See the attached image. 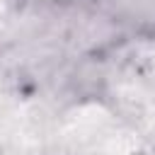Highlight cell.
<instances>
[{"mask_svg":"<svg viewBox=\"0 0 155 155\" xmlns=\"http://www.w3.org/2000/svg\"><path fill=\"white\" fill-rule=\"evenodd\" d=\"M116 99L121 109L136 121L140 131L155 138V92L138 75H121L114 82Z\"/></svg>","mask_w":155,"mask_h":155,"instance_id":"3957f363","label":"cell"},{"mask_svg":"<svg viewBox=\"0 0 155 155\" xmlns=\"http://www.w3.org/2000/svg\"><path fill=\"white\" fill-rule=\"evenodd\" d=\"M51 121L41 104L0 92V148L36 155L51 143Z\"/></svg>","mask_w":155,"mask_h":155,"instance_id":"7a4b0ae2","label":"cell"},{"mask_svg":"<svg viewBox=\"0 0 155 155\" xmlns=\"http://www.w3.org/2000/svg\"><path fill=\"white\" fill-rule=\"evenodd\" d=\"M58 155H133L138 136L99 104L70 109L56 128Z\"/></svg>","mask_w":155,"mask_h":155,"instance_id":"6da1fadb","label":"cell"},{"mask_svg":"<svg viewBox=\"0 0 155 155\" xmlns=\"http://www.w3.org/2000/svg\"><path fill=\"white\" fill-rule=\"evenodd\" d=\"M2 19H5V5H2V0H0V24H2Z\"/></svg>","mask_w":155,"mask_h":155,"instance_id":"5b68a950","label":"cell"},{"mask_svg":"<svg viewBox=\"0 0 155 155\" xmlns=\"http://www.w3.org/2000/svg\"><path fill=\"white\" fill-rule=\"evenodd\" d=\"M140 63L145 65V70H148L150 75H155V44H153V46H145V48L140 51Z\"/></svg>","mask_w":155,"mask_h":155,"instance_id":"277c9868","label":"cell"}]
</instances>
